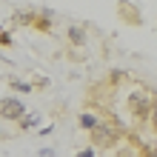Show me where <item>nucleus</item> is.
I'll return each mask as SVG.
<instances>
[{
    "instance_id": "obj_7",
    "label": "nucleus",
    "mask_w": 157,
    "mask_h": 157,
    "mask_svg": "<svg viewBox=\"0 0 157 157\" xmlns=\"http://www.w3.org/2000/svg\"><path fill=\"white\" fill-rule=\"evenodd\" d=\"M77 157H94V151H91V149H83V151H80Z\"/></svg>"
},
{
    "instance_id": "obj_4",
    "label": "nucleus",
    "mask_w": 157,
    "mask_h": 157,
    "mask_svg": "<svg viewBox=\"0 0 157 157\" xmlns=\"http://www.w3.org/2000/svg\"><path fill=\"white\" fill-rule=\"evenodd\" d=\"M97 123H100V120H97L94 114H80V126H83V128H94Z\"/></svg>"
},
{
    "instance_id": "obj_9",
    "label": "nucleus",
    "mask_w": 157,
    "mask_h": 157,
    "mask_svg": "<svg viewBox=\"0 0 157 157\" xmlns=\"http://www.w3.org/2000/svg\"><path fill=\"white\" fill-rule=\"evenodd\" d=\"M151 157H157V149H154V154H151Z\"/></svg>"
},
{
    "instance_id": "obj_3",
    "label": "nucleus",
    "mask_w": 157,
    "mask_h": 157,
    "mask_svg": "<svg viewBox=\"0 0 157 157\" xmlns=\"http://www.w3.org/2000/svg\"><path fill=\"white\" fill-rule=\"evenodd\" d=\"M91 132H94V140H97V143H100V140H103V143H112V140H114V132H112L109 126H103V123H97Z\"/></svg>"
},
{
    "instance_id": "obj_8",
    "label": "nucleus",
    "mask_w": 157,
    "mask_h": 157,
    "mask_svg": "<svg viewBox=\"0 0 157 157\" xmlns=\"http://www.w3.org/2000/svg\"><path fill=\"white\" fill-rule=\"evenodd\" d=\"M151 114H154V123H157V100H154V112Z\"/></svg>"
},
{
    "instance_id": "obj_5",
    "label": "nucleus",
    "mask_w": 157,
    "mask_h": 157,
    "mask_svg": "<svg viewBox=\"0 0 157 157\" xmlns=\"http://www.w3.org/2000/svg\"><path fill=\"white\" fill-rule=\"evenodd\" d=\"M71 40H75V43H83V32L80 29H71Z\"/></svg>"
},
{
    "instance_id": "obj_2",
    "label": "nucleus",
    "mask_w": 157,
    "mask_h": 157,
    "mask_svg": "<svg viewBox=\"0 0 157 157\" xmlns=\"http://www.w3.org/2000/svg\"><path fill=\"white\" fill-rule=\"evenodd\" d=\"M128 106H132V112L137 117H146V114H149V97H146V94H134L132 100H128Z\"/></svg>"
},
{
    "instance_id": "obj_6",
    "label": "nucleus",
    "mask_w": 157,
    "mask_h": 157,
    "mask_svg": "<svg viewBox=\"0 0 157 157\" xmlns=\"http://www.w3.org/2000/svg\"><path fill=\"white\" fill-rule=\"evenodd\" d=\"M23 126H37V117H34V114H29V117L23 120Z\"/></svg>"
},
{
    "instance_id": "obj_1",
    "label": "nucleus",
    "mask_w": 157,
    "mask_h": 157,
    "mask_svg": "<svg viewBox=\"0 0 157 157\" xmlns=\"http://www.w3.org/2000/svg\"><path fill=\"white\" fill-rule=\"evenodd\" d=\"M0 117H9V120L23 117V103H20L17 97H6V100H0Z\"/></svg>"
}]
</instances>
